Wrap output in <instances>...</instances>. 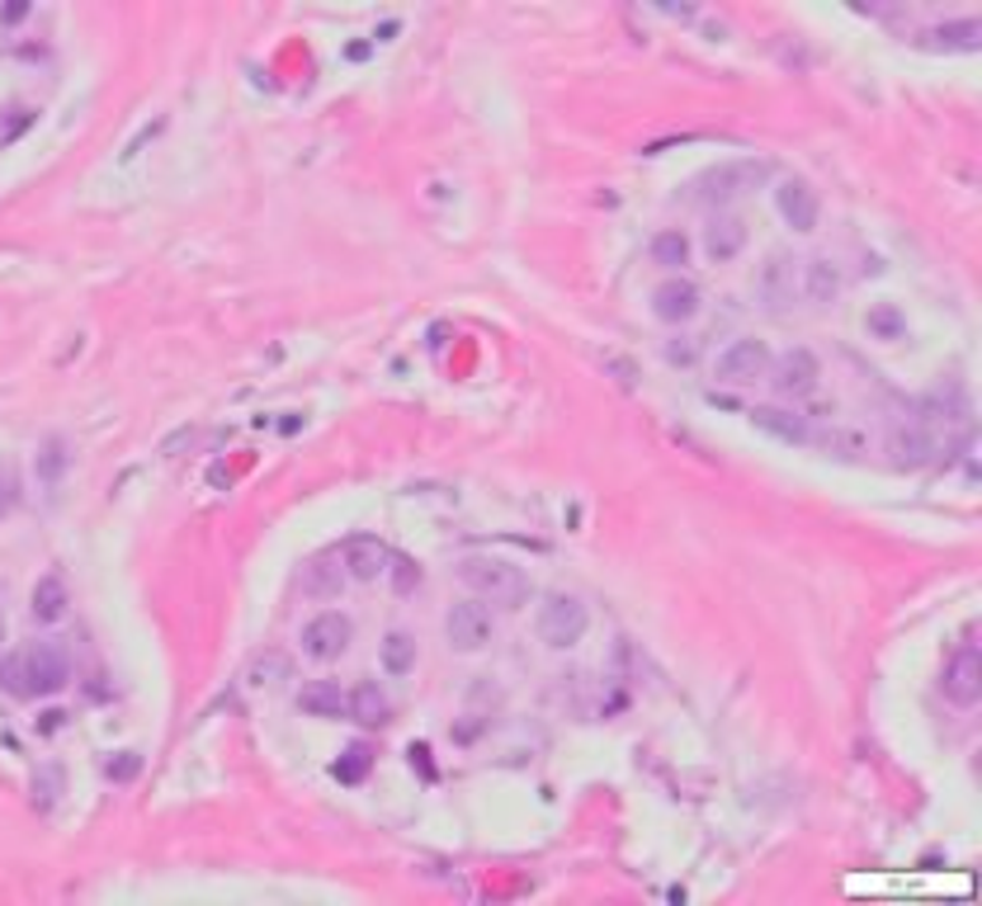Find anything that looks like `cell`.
<instances>
[{
  "instance_id": "6da1fadb",
  "label": "cell",
  "mask_w": 982,
  "mask_h": 906,
  "mask_svg": "<svg viewBox=\"0 0 982 906\" xmlns=\"http://www.w3.org/2000/svg\"><path fill=\"white\" fill-rule=\"evenodd\" d=\"M458 576H464L468 591H477L492 604H506V610H515V604L529 600L525 572H519L515 562H506V557H468L464 567H458Z\"/></svg>"
},
{
  "instance_id": "7a4b0ae2",
  "label": "cell",
  "mask_w": 982,
  "mask_h": 906,
  "mask_svg": "<svg viewBox=\"0 0 982 906\" xmlns=\"http://www.w3.org/2000/svg\"><path fill=\"white\" fill-rule=\"evenodd\" d=\"M770 179V160H723V166H713L694 179V198L699 204H732V198H741L747 189L766 185Z\"/></svg>"
},
{
  "instance_id": "3957f363",
  "label": "cell",
  "mask_w": 982,
  "mask_h": 906,
  "mask_svg": "<svg viewBox=\"0 0 982 906\" xmlns=\"http://www.w3.org/2000/svg\"><path fill=\"white\" fill-rule=\"evenodd\" d=\"M586 629H591L586 604H581L576 595H567V591H553L544 600V610H538V637H544L548 647H557V652L576 647V642L586 637Z\"/></svg>"
},
{
  "instance_id": "277c9868",
  "label": "cell",
  "mask_w": 982,
  "mask_h": 906,
  "mask_svg": "<svg viewBox=\"0 0 982 906\" xmlns=\"http://www.w3.org/2000/svg\"><path fill=\"white\" fill-rule=\"evenodd\" d=\"M19 656H25V694H57L71 680V661L62 647H52V642H38V647L19 652Z\"/></svg>"
},
{
  "instance_id": "5b68a950",
  "label": "cell",
  "mask_w": 982,
  "mask_h": 906,
  "mask_svg": "<svg viewBox=\"0 0 982 906\" xmlns=\"http://www.w3.org/2000/svg\"><path fill=\"white\" fill-rule=\"evenodd\" d=\"M770 373V350L760 340H732V345L718 354V382L728 388H747V382Z\"/></svg>"
},
{
  "instance_id": "8992f818",
  "label": "cell",
  "mask_w": 982,
  "mask_h": 906,
  "mask_svg": "<svg viewBox=\"0 0 982 906\" xmlns=\"http://www.w3.org/2000/svg\"><path fill=\"white\" fill-rule=\"evenodd\" d=\"M445 637L454 642L458 652H483L487 642H492V614H487V604H477V600L454 604V610L445 614Z\"/></svg>"
},
{
  "instance_id": "52a82bcc",
  "label": "cell",
  "mask_w": 982,
  "mask_h": 906,
  "mask_svg": "<svg viewBox=\"0 0 982 906\" xmlns=\"http://www.w3.org/2000/svg\"><path fill=\"white\" fill-rule=\"evenodd\" d=\"M940 694H945L950 703H959V709H973V703L982 699V656L973 647H959L950 656L945 675H940Z\"/></svg>"
},
{
  "instance_id": "ba28073f",
  "label": "cell",
  "mask_w": 982,
  "mask_h": 906,
  "mask_svg": "<svg viewBox=\"0 0 982 906\" xmlns=\"http://www.w3.org/2000/svg\"><path fill=\"white\" fill-rule=\"evenodd\" d=\"M770 388L779 392V397H808L813 388H817V378H821V369H817V359H813V350H789L785 359H770Z\"/></svg>"
},
{
  "instance_id": "9c48e42d",
  "label": "cell",
  "mask_w": 982,
  "mask_h": 906,
  "mask_svg": "<svg viewBox=\"0 0 982 906\" xmlns=\"http://www.w3.org/2000/svg\"><path fill=\"white\" fill-rule=\"evenodd\" d=\"M350 647V618L346 614H317L303 629V652L312 661H331Z\"/></svg>"
},
{
  "instance_id": "30bf717a",
  "label": "cell",
  "mask_w": 982,
  "mask_h": 906,
  "mask_svg": "<svg viewBox=\"0 0 982 906\" xmlns=\"http://www.w3.org/2000/svg\"><path fill=\"white\" fill-rule=\"evenodd\" d=\"M694 312H699V289L690 279H667V284L652 289V316L667 321V327H680V321H690Z\"/></svg>"
},
{
  "instance_id": "8fae6325",
  "label": "cell",
  "mask_w": 982,
  "mask_h": 906,
  "mask_svg": "<svg viewBox=\"0 0 982 906\" xmlns=\"http://www.w3.org/2000/svg\"><path fill=\"white\" fill-rule=\"evenodd\" d=\"M340 562H346V572H350L354 581H378V576L388 572L392 553H388V543H378V538H369V534H359V538H350L346 548H340Z\"/></svg>"
},
{
  "instance_id": "7c38bea8",
  "label": "cell",
  "mask_w": 982,
  "mask_h": 906,
  "mask_svg": "<svg viewBox=\"0 0 982 906\" xmlns=\"http://www.w3.org/2000/svg\"><path fill=\"white\" fill-rule=\"evenodd\" d=\"M779 213H785V223L794 232L817 227V194H813L808 179H785V185H779Z\"/></svg>"
},
{
  "instance_id": "4fadbf2b",
  "label": "cell",
  "mask_w": 982,
  "mask_h": 906,
  "mask_svg": "<svg viewBox=\"0 0 982 906\" xmlns=\"http://www.w3.org/2000/svg\"><path fill=\"white\" fill-rule=\"evenodd\" d=\"M756 289H760V302H766L770 312H785L794 302V265L785 255H770L766 270H760V279H756Z\"/></svg>"
},
{
  "instance_id": "5bb4252c",
  "label": "cell",
  "mask_w": 982,
  "mask_h": 906,
  "mask_svg": "<svg viewBox=\"0 0 982 906\" xmlns=\"http://www.w3.org/2000/svg\"><path fill=\"white\" fill-rule=\"evenodd\" d=\"M298 709L312 713V718H340V713H350V699L340 694L336 680H317V684H308V690L298 694Z\"/></svg>"
},
{
  "instance_id": "9a60e30c",
  "label": "cell",
  "mask_w": 982,
  "mask_h": 906,
  "mask_svg": "<svg viewBox=\"0 0 982 906\" xmlns=\"http://www.w3.org/2000/svg\"><path fill=\"white\" fill-rule=\"evenodd\" d=\"M741 246H747V223L732 217V213H718L709 223V255L713 260H732V255H741Z\"/></svg>"
},
{
  "instance_id": "2e32d148",
  "label": "cell",
  "mask_w": 982,
  "mask_h": 906,
  "mask_svg": "<svg viewBox=\"0 0 982 906\" xmlns=\"http://www.w3.org/2000/svg\"><path fill=\"white\" fill-rule=\"evenodd\" d=\"M804 293H808V302H836L840 298V270L827 255H817L804 265Z\"/></svg>"
},
{
  "instance_id": "e0dca14e",
  "label": "cell",
  "mask_w": 982,
  "mask_h": 906,
  "mask_svg": "<svg viewBox=\"0 0 982 906\" xmlns=\"http://www.w3.org/2000/svg\"><path fill=\"white\" fill-rule=\"evenodd\" d=\"M388 713H392V703H388V694L378 690V684H359V690L350 694V718L364 722V728H383Z\"/></svg>"
},
{
  "instance_id": "ac0fdd59",
  "label": "cell",
  "mask_w": 982,
  "mask_h": 906,
  "mask_svg": "<svg viewBox=\"0 0 982 906\" xmlns=\"http://www.w3.org/2000/svg\"><path fill=\"white\" fill-rule=\"evenodd\" d=\"M751 420L760 430H770L775 439H785V445H804L808 439V426L798 416H789V411H775V407H756L751 411Z\"/></svg>"
},
{
  "instance_id": "d6986e66",
  "label": "cell",
  "mask_w": 982,
  "mask_h": 906,
  "mask_svg": "<svg viewBox=\"0 0 982 906\" xmlns=\"http://www.w3.org/2000/svg\"><path fill=\"white\" fill-rule=\"evenodd\" d=\"M67 614V586H62V576H43L33 586V618H43V623H57Z\"/></svg>"
},
{
  "instance_id": "ffe728a7",
  "label": "cell",
  "mask_w": 982,
  "mask_h": 906,
  "mask_svg": "<svg viewBox=\"0 0 982 906\" xmlns=\"http://www.w3.org/2000/svg\"><path fill=\"white\" fill-rule=\"evenodd\" d=\"M893 458H897V462H907V468H921V462L931 458V439H926V430H921V426H912V430H893Z\"/></svg>"
},
{
  "instance_id": "44dd1931",
  "label": "cell",
  "mask_w": 982,
  "mask_h": 906,
  "mask_svg": "<svg viewBox=\"0 0 982 906\" xmlns=\"http://www.w3.org/2000/svg\"><path fill=\"white\" fill-rule=\"evenodd\" d=\"M383 666H388L392 675H407V671L416 666V637H411V633L392 629V633L383 637Z\"/></svg>"
},
{
  "instance_id": "7402d4cb",
  "label": "cell",
  "mask_w": 982,
  "mask_h": 906,
  "mask_svg": "<svg viewBox=\"0 0 982 906\" xmlns=\"http://www.w3.org/2000/svg\"><path fill=\"white\" fill-rule=\"evenodd\" d=\"M652 260H657V265H667V270L686 265V260H690V236L686 232H657L652 236Z\"/></svg>"
},
{
  "instance_id": "603a6c76",
  "label": "cell",
  "mask_w": 982,
  "mask_h": 906,
  "mask_svg": "<svg viewBox=\"0 0 982 906\" xmlns=\"http://www.w3.org/2000/svg\"><path fill=\"white\" fill-rule=\"evenodd\" d=\"M369 764H373V751L364 747V741H354V747H346V756L331 764V775H336L340 783H359V779L369 775Z\"/></svg>"
},
{
  "instance_id": "cb8c5ba5",
  "label": "cell",
  "mask_w": 982,
  "mask_h": 906,
  "mask_svg": "<svg viewBox=\"0 0 982 906\" xmlns=\"http://www.w3.org/2000/svg\"><path fill=\"white\" fill-rule=\"evenodd\" d=\"M931 38L940 48H964V52H973L978 48V38H982V29H978V19H959V25H940V29H931Z\"/></svg>"
},
{
  "instance_id": "d4e9b609",
  "label": "cell",
  "mask_w": 982,
  "mask_h": 906,
  "mask_svg": "<svg viewBox=\"0 0 982 906\" xmlns=\"http://www.w3.org/2000/svg\"><path fill=\"white\" fill-rule=\"evenodd\" d=\"M0 690L25 694V656H6V661H0Z\"/></svg>"
},
{
  "instance_id": "484cf974",
  "label": "cell",
  "mask_w": 982,
  "mask_h": 906,
  "mask_svg": "<svg viewBox=\"0 0 982 906\" xmlns=\"http://www.w3.org/2000/svg\"><path fill=\"white\" fill-rule=\"evenodd\" d=\"M869 331H878L884 340H897L902 335V316L893 308H878V312H869Z\"/></svg>"
},
{
  "instance_id": "4316f807",
  "label": "cell",
  "mask_w": 982,
  "mask_h": 906,
  "mask_svg": "<svg viewBox=\"0 0 982 906\" xmlns=\"http://www.w3.org/2000/svg\"><path fill=\"white\" fill-rule=\"evenodd\" d=\"M57 793H62V775H57V770H43V779L33 775V798L43 802V808H48V802H52Z\"/></svg>"
},
{
  "instance_id": "83f0119b",
  "label": "cell",
  "mask_w": 982,
  "mask_h": 906,
  "mask_svg": "<svg viewBox=\"0 0 982 906\" xmlns=\"http://www.w3.org/2000/svg\"><path fill=\"white\" fill-rule=\"evenodd\" d=\"M137 764H143V760H137L133 751H118V760L105 764V775H109V779H133V775H137Z\"/></svg>"
},
{
  "instance_id": "f1b7e54d",
  "label": "cell",
  "mask_w": 982,
  "mask_h": 906,
  "mask_svg": "<svg viewBox=\"0 0 982 906\" xmlns=\"http://www.w3.org/2000/svg\"><path fill=\"white\" fill-rule=\"evenodd\" d=\"M38 473H43L48 481H52L57 473H62V445H57V439H52V445L43 449V458H38Z\"/></svg>"
},
{
  "instance_id": "f546056e",
  "label": "cell",
  "mask_w": 982,
  "mask_h": 906,
  "mask_svg": "<svg viewBox=\"0 0 982 906\" xmlns=\"http://www.w3.org/2000/svg\"><path fill=\"white\" fill-rule=\"evenodd\" d=\"M392 567H397V591H411L416 581H420V572H416V562H407V557H392Z\"/></svg>"
},
{
  "instance_id": "4dcf8cb0",
  "label": "cell",
  "mask_w": 982,
  "mask_h": 906,
  "mask_svg": "<svg viewBox=\"0 0 982 906\" xmlns=\"http://www.w3.org/2000/svg\"><path fill=\"white\" fill-rule=\"evenodd\" d=\"M265 675H284V661H279V656L260 661V666H255V684H265Z\"/></svg>"
},
{
  "instance_id": "1f68e13d",
  "label": "cell",
  "mask_w": 982,
  "mask_h": 906,
  "mask_svg": "<svg viewBox=\"0 0 982 906\" xmlns=\"http://www.w3.org/2000/svg\"><path fill=\"white\" fill-rule=\"evenodd\" d=\"M667 359H671V364H690L694 345H680V340H675V345H667Z\"/></svg>"
},
{
  "instance_id": "d6a6232c",
  "label": "cell",
  "mask_w": 982,
  "mask_h": 906,
  "mask_svg": "<svg viewBox=\"0 0 982 906\" xmlns=\"http://www.w3.org/2000/svg\"><path fill=\"white\" fill-rule=\"evenodd\" d=\"M14 506V477H0V510Z\"/></svg>"
}]
</instances>
